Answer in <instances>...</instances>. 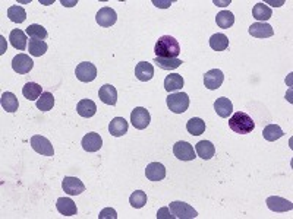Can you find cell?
<instances>
[{"instance_id":"cell-1","label":"cell","mask_w":293,"mask_h":219,"mask_svg":"<svg viewBox=\"0 0 293 219\" xmlns=\"http://www.w3.org/2000/svg\"><path fill=\"white\" fill-rule=\"evenodd\" d=\"M155 57H163V59H177L180 53V46L176 38L172 35H163L157 40L154 47Z\"/></svg>"},{"instance_id":"cell-2","label":"cell","mask_w":293,"mask_h":219,"mask_svg":"<svg viewBox=\"0 0 293 219\" xmlns=\"http://www.w3.org/2000/svg\"><path fill=\"white\" fill-rule=\"evenodd\" d=\"M229 127L239 135H248L255 129V123L252 117H249L246 113L243 111H238L235 113L232 117L229 118Z\"/></svg>"},{"instance_id":"cell-3","label":"cell","mask_w":293,"mask_h":219,"mask_svg":"<svg viewBox=\"0 0 293 219\" xmlns=\"http://www.w3.org/2000/svg\"><path fill=\"white\" fill-rule=\"evenodd\" d=\"M166 102H167V107L170 108V111L176 113V114H182L189 107V97L185 92H173V94H169Z\"/></svg>"},{"instance_id":"cell-4","label":"cell","mask_w":293,"mask_h":219,"mask_svg":"<svg viewBox=\"0 0 293 219\" xmlns=\"http://www.w3.org/2000/svg\"><path fill=\"white\" fill-rule=\"evenodd\" d=\"M170 210L177 219H193L198 216V212L185 202H172L170 203Z\"/></svg>"},{"instance_id":"cell-5","label":"cell","mask_w":293,"mask_h":219,"mask_svg":"<svg viewBox=\"0 0 293 219\" xmlns=\"http://www.w3.org/2000/svg\"><path fill=\"white\" fill-rule=\"evenodd\" d=\"M150 121H151V116H150L147 108L137 107L135 110H132V113H131V123H132V126L135 129L144 130L145 127H148Z\"/></svg>"},{"instance_id":"cell-6","label":"cell","mask_w":293,"mask_h":219,"mask_svg":"<svg viewBox=\"0 0 293 219\" xmlns=\"http://www.w3.org/2000/svg\"><path fill=\"white\" fill-rule=\"evenodd\" d=\"M75 75H76L78 81L88 84V82H92L97 78V68L89 62H82L75 69Z\"/></svg>"},{"instance_id":"cell-7","label":"cell","mask_w":293,"mask_h":219,"mask_svg":"<svg viewBox=\"0 0 293 219\" xmlns=\"http://www.w3.org/2000/svg\"><path fill=\"white\" fill-rule=\"evenodd\" d=\"M173 153L180 161H193L197 158L195 151H193V146L190 145L189 142H185V140H179V142L174 143Z\"/></svg>"},{"instance_id":"cell-8","label":"cell","mask_w":293,"mask_h":219,"mask_svg":"<svg viewBox=\"0 0 293 219\" xmlns=\"http://www.w3.org/2000/svg\"><path fill=\"white\" fill-rule=\"evenodd\" d=\"M31 146L37 153L43 155V156H53L54 155V149L53 145L50 143V140L44 136L34 135L31 137Z\"/></svg>"},{"instance_id":"cell-9","label":"cell","mask_w":293,"mask_h":219,"mask_svg":"<svg viewBox=\"0 0 293 219\" xmlns=\"http://www.w3.org/2000/svg\"><path fill=\"white\" fill-rule=\"evenodd\" d=\"M33 68H34V62L28 54L21 53V54L15 56L12 60V69L17 72L18 75H27L31 72Z\"/></svg>"},{"instance_id":"cell-10","label":"cell","mask_w":293,"mask_h":219,"mask_svg":"<svg viewBox=\"0 0 293 219\" xmlns=\"http://www.w3.org/2000/svg\"><path fill=\"white\" fill-rule=\"evenodd\" d=\"M224 75L220 69H211L204 75V85L210 91L219 89L223 85Z\"/></svg>"},{"instance_id":"cell-11","label":"cell","mask_w":293,"mask_h":219,"mask_svg":"<svg viewBox=\"0 0 293 219\" xmlns=\"http://www.w3.org/2000/svg\"><path fill=\"white\" fill-rule=\"evenodd\" d=\"M95 21H97V24L100 25V27H103V28H109V27H112V25H115L116 24V21H118V15H116V12H115V9H112V8H102L99 12H97V15H95Z\"/></svg>"},{"instance_id":"cell-12","label":"cell","mask_w":293,"mask_h":219,"mask_svg":"<svg viewBox=\"0 0 293 219\" xmlns=\"http://www.w3.org/2000/svg\"><path fill=\"white\" fill-rule=\"evenodd\" d=\"M62 187L63 191L68 193L69 196H78L82 191H85V184L76 177H65L62 181Z\"/></svg>"},{"instance_id":"cell-13","label":"cell","mask_w":293,"mask_h":219,"mask_svg":"<svg viewBox=\"0 0 293 219\" xmlns=\"http://www.w3.org/2000/svg\"><path fill=\"white\" fill-rule=\"evenodd\" d=\"M81 145H82L84 151L97 152L100 151L102 146H103V139H102V136L99 135V133L91 132V133H86V135L82 137Z\"/></svg>"},{"instance_id":"cell-14","label":"cell","mask_w":293,"mask_h":219,"mask_svg":"<svg viewBox=\"0 0 293 219\" xmlns=\"http://www.w3.org/2000/svg\"><path fill=\"white\" fill-rule=\"evenodd\" d=\"M267 206L270 210L273 212H289L293 209V203L287 199H283V197H278V196H270L267 197Z\"/></svg>"},{"instance_id":"cell-15","label":"cell","mask_w":293,"mask_h":219,"mask_svg":"<svg viewBox=\"0 0 293 219\" xmlns=\"http://www.w3.org/2000/svg\"><path fill=\"white\" fill-rule=\"evenodd\" d=\"M145 177L150 181L164 180V177H166V168H164V165L160 164V162H151V164H148L147 168H145Z\"/></svg>"},{"instance_id":"cell-16","label":"cell","mask_w":293,"mask_h":219,"mask_svg":"<svg viewBox=\"0 0 293 219\" xmlns=\"http://www.w3.org/2000/svg\"><path fill=\"white\" fill-rule=\"evenodd\" d=\"M249 34L257 38H270L274 35V30L271 25L268 24H262V22H255L249 27Z\"/></svg>"},{"instance_id":"cell-17","label":"cell","mask_w":293,"mask_h":219,"mask_svg":"<svg viewBox=\"0 0 293 219\" xmlns=\"http://www.w3.org/2000/svg\"><path fill=\"white\" fill-rule=\"evenodd\" d=\"M135 76L141 82H148L154 76V68L148 62H139L135 66Z\"/></svg>"},{"instance_id":"cell-18","label":"cell","mask_w":293,"mask_h":219,"mask_svg":"<svg viewBox=\"0 0 293 219\" xmlns=\"http://www.w3.org/2000/svg\"><path fill=\"white\" fill-rule=\"evenodd\" d=\"M56 207H57L59 213L63 215V216H73L78 212L76 204L69 197H59L57 202H56Z\"/></svg>"},{"instance_id":"cell-19","label":"cell","mask_w":293,"mask_h":219,"mask_svg":"<svg viewBox=\"0 0 293 219\" xmlns=\"http://www.w3.org/2000/svg\"><path fill=\"white\" fill-rule=\"evenodd\" d=\"M99 97L100 100L107 104V105H115L118 102V91L113 85L106 84L100 88L99 91Z\"/></svg>"},{"instance_id":"cell-20","label":"cell","mask_w":293,"mask_h":219,"mask_svg":"<svg viewBox=\"0 0 293 219\" xmlns=\"http://www.w3.org/2000/svg\"><path fill=\"white\" fill-rule=\"evenodd\" d=\"M109 132L115 137L126 135L128 133V121L123 117H115L109 124Z\"/></svg>"},{"instance_id":"cell-21","label":"cell","mask_w":293,"mask_h":219,"mask_svg":"<svg viewBox=\"0 0 293 219\" xmlns=\"http://www.w3.org/2000/svg\"><path fill=\"white\" fill-rule=\"evenodd\" d=\"M185 85V81L182 78V75L179 73H172V75H167L166 79H164V89L167 92H176V91H180Z\"/></svg>"},{"instance_id":"cell-22","label":"cell","mask_w":293,"mask_h":219,"mask_svg":"<svg viewBox=\"0 0 293 219\" xmlns=\"http://www.w3.org/2000/svg\"><path fill=\"white\" fill-rule=\"evenodd\" d=\"M214 110L222 118H227L233 113V104L229 98L222 97V98H217L214 102Z\"/></svg>"},{"instance_id":"cell-23","label":"cell","mask_w":293,"mask_h":219,"mask_svg":"<svg viewBox=\"0 0 293 219\" xmlns=\"http://www.w3.org/2000/svg\"><path fill=\"white\" fill-rule=\"evenodd\" d=\"M195 151H197L200 158H203V159L208 161V159H211V158L214 156L216 148H214V145H213L210 140H201V142H198V143L195 145Z\"/></svg>"},{"instance_id":"cell-24","label":"cell","mask_w":293,"mask_h":219,"mask_svg":"<svg viewBox=\"0 0 293 219\" xmlns=\"http://www.w3.org/2000/svg\"><path fill=\"white\" fill-rule=\"evenodd\" d=\"M76 111L81 117L89 118L92 117L95 113H97V105L95 102L91 101V100H81L76 105Z\"/></svg>"},{"instance_id":"cell-25","label":"cell","mask_w":293,"mask_h":219,"mask_svg":"<svg viewBox=\"0 0 293 219\" xmlns=\"http://www.w3.org/2000/svg\"><path fill=\"white\" fill-rule=\"evenodd\" d=\"M9 40H11V44L14 46V49H17L19 51H24L28 44H27V34L21 30H14L11 35H9Z\"/></svg>"},{"instance_id":"cell-26","label":"cell","mask_w":293,"mask_h":219,"mask_svg":"<svg viewBox=\"0 0 293 219\" xmlns=\"http://www.w3.org/2000/svg\"><path fill=\"white\" fill-rule=\"evenodd\" d=\"M252 17L255 18L258 22H265L273 17V11L265 5V3H257L252 9Z\"/></svg>"},{"instance_id":"cell-27","label":"cell","mask_w":293,"mask_h":219,"mask_svg":"<svg viewBox=\"0 0 293 219\" xmlns=\"http://www.w3.org/2000/svg\"><path fill=\"white\" fill-rule=\"evenodd\" d=\"M19 102L18 98L15 97V94L12 92H3L2 94V108L8 113H15L18 111Z\"/></svg>"},{"instance_id":"cell-28","label":"cell","mask_w":293,"mask_h":219,"mask_svg":"<svg viewBox=\"0 0 293 219\" xmlns=\"http://www.w3.org/2000/svg\"><path fill=\"white\" fill-rule=\"evenodd\" d=\"M22 94H24V97L28 101H35V100H38L41 97L43 89H41L40 85L35 84V82H28V84H25V86L22 88Z\"/></svg>"},{"instance_id":"cell-29","label":"cell","mask_w":293,"mask_h":219,"mask_svg":"<svg viewBox=\"0 0 293 219\" xmlns=\"http://www.w3.org/2000/svg\"><path fill=\"white\" fill-rule=\"evenodd\" d=\"M186 130L192 136H200L206 132V121L201 120L200 117H192L186 123Z\"/></svg>"},{"instance_id":"cell-30","label":"cell","mask_w":293,"mask_h":219,"mask_svg":"<svg viewBox=\"0 0 293 219\" xmlns=\"http://www.w3.org/2000/svg\"><path fill=\"white\" fill-rule=\"evenodd\" d=\"M210 47L216 51H224L229 47V38L224 34H214L210 38Z\"/></svg>"},{"instance_id":"cell-31","label":"cell","mask_w":293,"mask_h":219,"mask_svg":"<svg viewBox=\"0 0 293 219\" xmlns=\"http://www.w3.org/2000/svg\"><path fill=\"white\" fill-rule=\"evenodd\" d=\"M49 50V46L41 41V40H30V44H28V51L31 56L34 57H41L43 54H46V51Z\"/></svg>"},{"instance_id":"cell-32","label":"cell","mask_w":293,"mask_h":219,"mask_svg":"<svg viewBox=\"0 0 293 219\" xmlns=\"http://www.w3.org/2000/svg\"><path fill=\"white\" fill-rule=\"evenodd\" d=\"M283 135H284V132H283L281 127L277 126V124H268V126L262 130L264 139L268 140V142H276L277 139H280Z\"/></svg>"},{"instance_id":"cell-33","label":"cell","mask_w":293,"mask_h":219,"mask_svg":"<svg viewBox=\"0 0 293 219\" xmlns=\"http://www.w3.org/2000/svg\"><path fill=\"white\" fill-rule=\"evenodd\" d=\"M216 22H217V25H219L220 28L229 30V28H232L233 24H235V17H233V14L229 12V11H222L220 14H217Z\"/></svg>"},{"instance_id":"cell-34","label":"cell","mask_w":293,"mask_h":219,"mask_svg":"<svg viewBox=\"0 0 293 219\" xmlns=\"http://www.w3.org/2000/svg\"><path fill=\"white\" fill-rule=\"evenodd\" d=\"M8 17H9V19L12 22H15V24H22L27 19V12H25L24 8H21L18 5H14V6H11L8 9Z\"/></svg>"},{"instance_id":"cell-35","label":"cell","mask_w":293,"mask_h":219,"mask_svg":"<svg viewBox=\"0 0 293 219\" xmlns=\"http://www.w3.org/2000/svg\"><path fill=\"white\" fill-rule=\"evenodd\" d=\"M27 35L31 38V40H46L49 37V33L44 27L38 25V24H33L27 28Z\"/></svg>"},{"instance_id":"cell-36","label":"cell","mask_w":293,"mask_h":219,"mask_svg":"<svg viewBox=\"0 0 293 219\" xmlns=\"http://www.w3.org/2000/svg\"><path fill=\"white\" fill-rule=\"evenodd\" d=\"M154 63L160 69L164 70H174L177 69L183 62L180 59H163V57H154Z\"/></svg>"},{"instance_id":"cell-37","label":"cell","mask_w":293,"mask_h":219,"mask_svg":"<svg viewBox=\"0 0 293 219\" xmlns=\"http://www.w3.org/2000/svg\"><path fill=\"white\" fill-rule=\"evenodd\" d=\"M54 105V97L52 92H43L41 97L37 100V108L41 111H50Z\"/></svg>"},{"instance_id":"cell-38","label":"cell","mask_w":293,"mask_h":219,"mask_svg":"<svg viewBox=\"0 0 293 219\" xmlns=\"http://www.w3.org/2000/svg\"><path fill=\"white\" fill-rule=\"evenodd\" d=\"M129 203H131V206L135 207V209L144 207L145 203H147V194H145V191H142V190L134 191V193L131 194V197H129Z\"/></svg>"},{"instance_id":"cell-39","label":"cell","mask_w":293,"mask_h":219,"mask_svg":"<svg viewBox=\"0 0 293 219\" xmlns=\"http://www.w3.org/2000/svg\"><path fill=\"white\" fill-rule=\"evenodd\" d=\"M99 219H118V212L113 207H106L100 212Z\"/></svg>"},{"instance_id":"cell-40","label":"cell","mask_w":293,"mask_h":219,"mask_svg":"<svg viewBox=\"0 0 293 219\" xmlns=\"http://www.w3.org/2000/svg\"><path fill=\"white\" fill-rule=\"evenodd\" d=\"M157 219H176L172 213L170 207H161L157 212Z\"/></svg>"},{"instance_id":"cell-41","label":"cell","mask_w":293,"mask_h":219,"mask_svg":"<svg viewBox=\"0 0 293 219\" xmlns=\"http://www.w3.org/2000/svg\"><path fill=\"white\" fill-rule=\"evenodd\" d=\"M153 3L157 8H169L172 5V2H158V0H153Z\"/></svg>"},{"instance_id":"cell-42","label":"cell","mask_w":293,"mask_h":219,"mask_svg":"<svg viewBox=\"0 0 293 219\" xmlns=\"http://www.w3.org/2000/svg\"><path fill=\"white\" fill-rule=\"evenodd\" d=\"M60 3H62L63 6H68V8H70V6H75L78 2H76V0H72V2H68V0H60Z\"/></svg>"},{"instance_id":"cell-43","label":"cell","mask_w":293,"mask_h":219,"mask_svg":"<svg viewBox=\"0 0 293 219\" xmlns=\"http://www.w3.org/2000/svg\"><path fill=\"white\" fill-rule=\"evenodd\" d=\"M230 3V0H226V2H219V0H214V5H217V6H226V5H229Z\"/></svg>"}]
</instances>
